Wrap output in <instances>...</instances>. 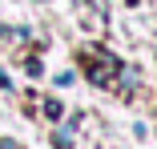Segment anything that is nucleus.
<instances>
[{
	"instance_id": "nucleus-5",
	"label": "nucleus",
	"mask_w": 157,
	"mask_h": 149,
	"mask_svg": "<svg viewBox=\"0 0 157 149\" xmlns=\"http://www.w3.org/2000/svg\"><path fill=\"white\" fill-rule=\"evenodd\" d=\"M0 89H8V77H4V73H0Z\"/></svg>"
},
{
	"instance_id": "nucleus-2",
	"label": "nucleus",
	"mask_w": 157,
	"mask_h": 149,
	"mask_svg": "<svg viewBox=\"0 0 157 149\" xmlns=\"http://www.w3.org/2000/svg\"><path fill=\"white\" fill-rule=\"evenodd\" d=\"M52 145H56V149H69V145H73V137H69V133H56V137H52Z\"/></svg>"
},
{
	"instance_id": "nucleus-1",
	"label": "nucleus",
	"mask_w": 157,
	"mask_h": 149,
	"mask_svg": "<svg viewBox=\"0 0 157 149\" xmlns=\"http://www.w3.org/2000/svg\"><path fill=\"white\" fill-rule=\"evenodd\" d=\"M85 61H93V65H89V81H93V85H113V73L121 69L113 56L101 52V48H89V52H85Z\"/></svg>"
},
{
	"instance_id": "nucleus-4",
	"label": "nucleus",
	"mask_w": 157,
	"mask_h": 149,
	"mask_svg": "<svg viewBox=\"0 0 157 149\" xmlns=\"http://www.w3.org/2000/svg\"><path fill=\"white\" fill-rule=\"evenodd\" d=\"M0 149H20V145L16 141H0Z\"/></svg>"
},
{
	"instance_id": "nucleus-3",
	"label": "nucleus",
	"mask_w": 157,
	"mask_h": 149,
	"mask_svg": "<svg viewBox=\"0 0 157 149\" xmlns=\"http://www.w3.org/2000/svg\"><path fill=\"white\" fill-rule=\"evenodd\" d=\"M44 113H48L52 121H56V117H60V101H44Z\"/></svg>"
}]
</instances>
